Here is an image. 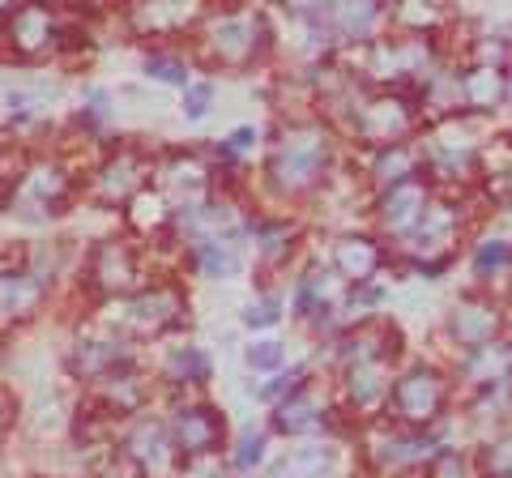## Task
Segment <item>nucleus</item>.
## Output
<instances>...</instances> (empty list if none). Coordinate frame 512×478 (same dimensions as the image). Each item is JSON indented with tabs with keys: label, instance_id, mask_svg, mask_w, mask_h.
<instances>
[{
	"label": "nucleus",
	"instance_id": "1",
	"mask_svg": "<svg viewBox=\"0 0 512 478\" xmlns=\"http://www.w3.org/2000/svg\"><path fill=\"white\" fill-rule=\"evenodd\" d=\"M329 167V137L316 124H299L282 141L274 158H269V180H274L282 193H308V188L325 175Z\"/></svg>",
	"mask_w": 512,
	"mask_h": 478
},
{
	"label": "nucleus",
	"instance_id": "2",
	"mask_svg": "<svg viewBox=\"0 0 512 478\" xmlns=\"http://www.w3.org/2000/svg\"><path fill=\"white\" fill-rule=\"evenodd\" d=\"M73 193V175L64 163H56V158H35V163H26L18 184H13L9 193V210L26 218V222H47L52 214L64 210V201H69Z\"/></svg>",
	"mask_w": 512,
	"mask_h": 478
},
{
	"label": "nucleus",
	"instance_id": "3",
	"mask_svg": "<svg viewBox=\"0 0 512 478\" xmlns=\"http://www.w3.org/2000/svg\"><path fill=\"white\" fill-rule=\"evenodd\" d=\"M184 316V291L171 282H158V286H146V291L128 295L124 304L111 312V325L124 333H137V338H154V333H163L171 325H180Z\"/></svg>",
	"mask_w": 512,
	"mask_h": 478
},
{
	"label": "nucleus",
	"instance_id": "4",
	"mask_svg": "<svg viewBox=\"0 0 512 478\" xmlns=\"http://www.w3.org/2000/svg\"><path fill=\"white\" fill-rule=\"evenodd\" d=\"M0 39L13 56L22 60H39L47 56L52 47L64 39V26H60V13L47 9V5H22V9H9V18L0 22Z\"/></svg>",
	"mask_w": 512,
	"mask_h": 478
},
{
	"label": "nucleus",
	"instance_id": "5",
	"mask_svg": "<svg viewBox=\"0 0 512 478\" xmlns=\"http://www.w3.org/2000/svg\"><path fill=\"white\" fill-rule=\"evenodd\" d=\"M205 43H210V56L218 65H252L256 52L265 43V22L256 13H244V9H231V13H218L205 30Z\"/></svg>",
	"mask_w": 512,
	"mask_h": 478
},
{
	"label": "nucleus",
	"instance_id": "6",
	"mask_svg": "<svg viewBox=\"0 0 512 478\" xmlns=\"http://www.w3.org/2000/svg\"><path fill=\"white\" fill-rule=\"evenodd\" d=\"M150 180V158L137 146H120L111 158H103L90 180V197L99 205H128L137 193H146Z\"/></svg>",
	"mask_w": 512,
	"mask_h": 478
},
{
	"label": "nucleus",
	"instance_id": "7",
	"mask_svg": "<svg viewBox=\"0 0 512 478\" xmlns=\"http://www.w3.org/2000/svg\"><path fill=\"white\" fill-rule=\"evenodd\" d=\"M141 278V261H137V248L120 235H107L90 248L86 257V282L94 286L99 295H128Z\"/></svg>",
	"mask_w": 512,
	"mask_h": 478
},
{
	"label": "nucleus",
	"instance_id": "8",
	"mask_svg": "<svg viewBox=\"0 0 512 478\" xmlns=\"http://www.w3.org/2000/svg\"><path fill=\"white\" fill-rule=\"evenodd\" d=\"M210 193H214V180H210V167L192 154H175L171 163L163 167V197L167 210L175 214H201L210 205Z\"/></svg>",
	"mask_w": 512,
	"mask_h": 478
},
{
	"label": "nucleus",
	"instance_id": "9",
	"mask_svg": "<svg viewBox=\"0 0 512 478\" xmlns=\"http://www.w3.org/2000/svg\"><path fill=\"white\" fill-rule=\"evenodd\" d=\"M414 107L402 99V94H376L355 111V124H359V137L372 141V146H402L414 129Z\"/></svg>",
	"mask_w": 512,
	"mask_h": 478
},
{
	"label": "nucleus",
	"instance_id": "10",
	"mask_svg": "<svg viewBox=\"0 0 512 478\" xmlns=\"http://www.w3.org/2000/svg\"><path fill=\"white\" fill-rule=\"evenodd\" d=\"M389 393H393L397 419H406V423H414V427L431 423V419H436V414L444 410V402H448V385H444V380L431 372V368L406 372Z\"/></svg>",
	"mask_w": 512,
	"mask_h": 478
},
{
	"label": "nucleus",
	"instance_id": "11",
	"mask_svg": "<svg viewBox=\"0 0 512 478\" xmlns=\"http://www.w3.org/2000/svg\"><path fill=\"white\" fill-rule=\"evenodd\" d=\"M171 444L188 457L218 453L222 444V414L210 406H180L171 419Z\"/></svg>",
	"mask_w": 512,
	"mask_h": 478
},
{
	"label": "nucleus",
	"instance_id": "12",
	"mask_svg": "<svg viewBox=\"0 0 512 478\" xmlns=\"http://www.w3.org/2000/svg\"><path fill=\"white\" fill-rule=\"evenodd\" d=\"M47 299V282L35 269H13V274H0V325H22L30 321Z\"/></svg>",
	"mask_w": 512,
	"mask_h": 478
},
{
	"label": "nucleus",
	"instance_id": "13",
	"mask_svg": "<svg viewBox=\"0 0 512 478\" xmlns=\"http://www.w3.org/2000/svg\"><path fill=\"white\" fill-rule=\"evenodd\" d=\"M128 461H133L141 474L163 478L175 466V444L158 423H137L133 432H128Z\"/></svg>",
	"mask_w": 512,
	"mask_h": 478
},
{
	"label": "nucleus",
	"instance_id": "14",
	"mask_svg": "<svg viewBox=\"0 0 512 478\" xmlns=\"http://www.w3.org/2000/svg\"><path fill=\"white\" fill-rule=\"evenodd\" d=\"M128 359V342L120 333H107V338H82L73 346V372L86 380H103L107 372L124 368Z\"/></svg>",
	"mask_w": 512,
	"mask_h": 478
},
{
	"label": "nucleus",
	"instance_id": "15",
	"mask_svg": "<svg viewBox=\"0 0 512 478\" xmlns=\"http://www.w3.org/2000/svg\"><path fill=\"white\" fill-rule=\"evenodd\" d=\"M427 210V188L419 180H402L389 188V197H384L380 205V222L389 227L393 235H410L414 227H419V218Z\"/></svg>",
	"mask_w": 512,
	"mask_h": 478
},
{
	"label": "nucleus",
	"instance_id": "16",
	"mask_svg": "<svg viewBox=\"0 0 512 478\" xmlns=\"http://www.w3.org/2000/svg\"><path fill=\"white\" fill-rule=\"evenodd\" d=\"M325 414H329L325 393H316L312 385H299V389H291V397L282 402L278 427H282V432H312V427L325 423Z\"/></svg>",
	"mask_w": 512,
	"mask_h": 478
},
{
	"label": "nucleus",
	"instance_id": "17",
	"mask_svg": "<svg viewBox=\"0 0 512 478\" xmlns=\"http://www.w3.org/2000/svg\"><path fill=\"white\" fill-rule=\"evenodd\" d=\"M333 269L355 282H367L380 269V248L367 235H342L338 248H333Z\"/></svg>",
	"mask_w": 512,
	"mask_h": 478
},
{
	"label": "nucleus",
	"instance_id": "18",
	"mask_svg": "<svg viewBox=\"0 0 512 478\" xmlns=\"http://www.w3.org/2000/svg\"><path fill=\"white\" fill-rule=\"evenodd\" d=\"M448 325H453V333H457L461 346L478 350V346H487V342L495 338V325H500V316H495V308L466 299V304L453 308V321H448Z\"/></svg>",
	"mask_w": 512,
	"mask_h": 478
},
{
	"label": "nucleus",
	"instance_id": "19",
	"mask_svg": "<svg viewBox=\"0 0 512 478\" xmlns=\"http://www.w3.org/2000/svg\"><path fill=\"white\" fill-rule=\"evenodd\" d=\"M346 389H350V402H355V406H376L380 397L393 389L389 363H384V359L355 363V368H350V376H346Z\"/></svg>",
	"mask_w": 512,
	"mask_h": 478
},
{
	"label": "nucleus",
	"instance_id": "20",
	"mask_svg": "<svg viewBox=\"0 0 512 478\" xmlns=\"http://www.w3.org/2000/svg\"><path fill=\"white\" fill-rule=\"evenodd\" d=\"M99 397H103V406L107 410H137L141 402H146V389H141V376L133 368H116V372H107L99 380Z\"/></svg>",
	"mask_w": 512,
	"mask_h": 478
},
{
	"label": "nucleus",
	"instance_id": "21",
	"mask_svg": "<svg viewBox=\"0 0 512 478\" xmlns=\"http://www.w3.org/2000/svg\"><path fill=\"white\" fill-rule=\"evenodd\" d=\"M397 350V329H384V325H372V329H363L355 333V338H346L342 346V355L346 363L355 368V363H372V359H389Z\"/></svg>",
	"mask_w": 512,
	"mask_h": 478
},
{
	"label": "nucleus",
	"instance_id": "22",
	"mask_svg": "<svg viewBox=\"0 0 512 478\" xmlns=\"http://www.w3.org/2000/svg\"><path fill=\"white\" fill-rule=\"evenodd\" d=\"M453 231H457V214L448 210V205H431L427 201V210H423V218H419V227L410 231V239L419 244L423 252H436V248H444L448 239H453Z\"/></svg>",
	"mask_w": 512,
	"mask_h": 478
},
{
	"label": "nucleus",
	"instance_id": "23",
	"mask_svg": "<svg viewBox=\"0 0 512 478\" xmlns=\"http://www.w3.org/2000/svg\"><path fill=\"white\" fill-rule=\"evenodd\" d=\"M333 466V449H325V444H316V449H295L286 453L274 470H269V478H325Z\"/></svg>",
	"mask_w": 512,
	"mask_h": 478
},
{
	"label": "nucleus",
	"instance_id": "24",
	"mask_svg": "<svg viewBox=\"0 0 512 478\" xmlns=\"http://www.w3.org/2000/svg\"><path fill=\"white\" fill-rule=\"evenodd\" d=\"M372 69L376 77H406L414 69H423V47L419 43H376Z\"/></svg>",
	"mask_w": 512,
	"mask_h": 478
},
{
	"label": "nucleus",
	"instance_id": "25",
	"mask_svg": "<svg viewBox=\"0 0 512 478\" xmlns=\"http://www.w3.org/2000/svg\"><path fill=\"white\" fill-rule=\"evenodd\" d=\"M197 265H201V274H210V278H231L235 269H239V239H222V235H210V239H201L197 244Z\"/></svg>",
	"mask_w": 512,
	"mask_h": 478
},
{
	"label": "nucleus",
	"instance_id": "26",
	"mask_svg": "<svg viewBox=\"0 0 512 478\" xmlns=\"http://www.w3.org/2000/svg\"><path fill=\"white\" fill-rule=\"evenodd\" d=\"M427 453H431V440L414 436V432H393V436H380L372 444V457L380 461V466H402V461L427 457Z\"/></svg>",
	"mask_w": 512,
	"mask_h": 478
},
{
	"label": "nucleus",
	"instance_id": "27",
	"mask_svg": "<svg viewBox=\"0 0 512 478\" xmlns=\"http://www.w3.org/2000/svg\"><path fill=\"white\" fill-rule=\"evenodd\" d=\"M197 18V9H184V5H146V9H133V22L141 26V35H171V30L188 26Z\"/></svg>",
	"mask_w": 512,
	"mask_h": 478
},
{
	"label": "nucleus",
	"instance_id": "28",
	"mask_svg": "<svg viewBox=\"0 0 512 478\" xmlns=\"http://www.w3.org/2000/svg\"><path fill=\"white\" fill-rule=\"evenodd\" d=\"M167 376L171 380H205L210 376V355L201 346H175L167 355Z\"/></svg>",
	"mask_w": 512,
	"mask_h": 478
},
{
	"label": "nucleus",
	"instance_id": "29",
	"mask_svg": "<svg viewBox=\"0 0 512 478\" xmlns=\"http://www.w3.org/2000/svg\"><path fill=\"white\" fill-rule=\"evenodd\" d=\"M461 94H466V103H474V107H491V103H500L504 82L495 69H470L461 77Z\"/></svg>",
	"mask_w": 512,
	"mask_h": 478
},
{
	"label": "nucleus",
	"instance_id": "30",
	"mask_svg": "<svg viewBox=\"0 0 512 478\" xmlns=\"http://www.w3.org/2000/svg\"><path fill=\"white\" fill-rule=\"evenodd\" d=\"M167 201L158 197V193H137L133 201H128V222L141 231V235H154V227H163V218H167Z\"/></svg>",
	"mask_w": 512,
	"mask_h": 478
},
{
	"label": "nucleus",
	"instance_id": "31",
	"mask_svg": "<svg viewBox=\"0 0 512 478\" xmlns=\"http://www.w3.org/2000/svg\"><path fill=\"white\" fill-rule=\"evenodd\" d=\"M508 363H512L508 346H495V342H487V346H478L474 355H470L466 372H470V376H478V380H500V376H508Z\"/></svg>",
	"mask_w": 512,
	"mask_h": 478
},
{
	"label": "nucleus",
	"instance_id": "32",
	"mask_svg": "<svg viewBox=\"0 0 512 478\" xmlns=\"http://www.w3.org/2000/svg\"><path fill=\"white\" fill-rule=\"evenodd\" d=\"M508 265H512V244L508 239H487V244H478V252H474V274L478 278H495Z\"/></svg>",
	"mask_w": 512,
	"mask_h": 478
},
{
	"label": "nucleus",
	"instance_id": "33",
	"mask_svg": "<svg viewBox=\"0 0 512 478\" xmlns=\"http://www.w3.org/2000/svg\"><path fill=\"white\" fill-rule=\"evenodd\" d=\"M483 466H487V474H491V478H512V432L495 436V440L487 444Z\"/></svg>",
	"mask_w": 512,
	"mask_h": 478
},
{
	"label": "nucleus",
	"instance_id": "34",
	"mask_svg": "<svg viewBox=\"0 0 512 478\" xmlns=\"http://www.w3.org/2000/svg\"><path fill=\"white\" fill-rule=\"evenodd\" d=\"M146 73L158 77V82H167V86H188V65L180 56H163V52H154L146 60Z\"/></svg>",
	"mask_w": 512,
	"mask_h": 478
},
{
	"label": "nucleus",
	"instance_id": "35",
	"mask_svg": "<svg viewBox=\"0 0 512 478\" xmlns=\"http://www.w3.org/2000/svg\"><path fill=\"white\" fill-rule=\"evenodd\" d=\"M410 154H406V146H393V150H384L380 154V163H376V175L384 184H402V180H410Z\"/></svg>",
	"mask_w": 512,
	"mask_h": 478
},
{
	"label": "nucleus",
	"instance_id": "36",
	"mask_svg": "<svg viewBox=\"0 0 512 478\" xmlns=\"http://www.w3.org/2000/svg\"><path fill=\"white\" fill-rule=\"evenodd\" d=\"M261 457H265V436L244 432V440H239V449H235V470H252Z\"/></svg>",
	"mask_w": 512,
	"mask_h": 478
},
{
	"label": "nucleus",
	"instance_id": "37",
	"mask_svg": "<svg viewBox=\"0 0 512 478\" xmlns=\"http://www.w3.org/2000/svg\"><path fill=\"white\" fill-rule=\"evenodd\" d=\"M248 363L256 372H274L282 363V342H252L248 346Z\"/></svg>",
	"mask_w": 512,
	"mask_h": 478
},
{
	"label": "nucleus",
	"instance_id": "38",
	"mask_svg": "<svg viewBox=\"0 0 512 478\" xmlns=\"http://www.w3.org/2000/svg\"><path fill=\"white\" fill-rule=\"evenodd\" d=\"M278 321H282L278 299H261V304H252L244 312V325H252V329H269V325H278Z\"/></svg>",
	"mask_w": 512,
	"mask_h": 478
},
{
	"label": "nucleus",
	"instance_id": "39",
	"mask_svg": "<svg viewBox=\"0 0 512 478\" xmlns=\"http://www.w3.org/2000/svg\"><path fill=\"white\" fill-rule=\"evenodd\" d=\"M210 99H214V86H210V82L188 86V94H184V111H188V120H201L205 111H210Z\"/></svg>",
	"mask_w": 512,
	"mask_h": 478
},
{
	"label": "nucleus",
	"instance_id": "40",
	"mask_svg": "<svg viewBox=\"0 0 512 478\" xmlns=\"http://www.w3.org/2000/svg\"><path fill=\"white\" fill-rule=\"evenodd\" d=\"M184 478H222V457H218V453L188 457V470H184Z\"/></svg>",
	"mask_w": 512,
	"mask_h": 478
},
{
	"label": "nucleus",
	"instance_id": "41",
	"mask_svg": "<svg viewBox=\"0 0 512 478\" xmlns=\"http://www.w3.org/2000/svg\"><path fill=\"white\" fill-rule=\"evenodd\" d=\"M380 18V9L376 5H350V9H342V22H346V30L355 35V30H367Z\"/></svg>",
	"mask_w": 512,
	"mask_h": 478
},
{
	"label": "nucleus",
	"instance_id": "42",
	"mask_svg": "<svg viewBox=\"0 0 512 478\" xmlns=\"http://www.w3.org/2000/svg\"><path fill=\"white\" fill-rule=\"evenodd\" d=\"M26 252L18 244H0V274H13V269H22Z\"/></svg>",
	"mask_w": 512,
	"mask_h": 478
},
{
	"label": "nucleus",
	"instance_id": "43",
	"mask_svg": "<svg viewBox=\"0 0 512 478\" xmlns=\"http://www.w3.org/2000/svg\"><path fill=\"white\" fill-rule=\"evenodd\" d=\"M261 248L269 252V257H274V252H282L286 248V227H261Z\"/></svg>",
	"mask_w": 512,
	"mask_h": 478
},
{
	"label": "nucleus",
	"instance_id": "44",
	"mask_svg": "<svg viewBox=\"0 0 512 478\" xmlns=\"http://www.w3.org/2000/svg\"><path fill=\"white\" fill-rule=\"evenodd\" d=\"M252 141H256V133H252V129H235V133H231V141H227V150H248Z\"/></svg>",
	"mask_w": 512,
	"mask_h": 478
},
{
	"label": "nucleus",
	"instance_id": "45",
	"mask_svg": "<svg viewBox=\"0 0 512 478\" xmlns=\"http://www.w3.org/2000/svg\"><path fill=\"white\" fill-rule=\"evenodd\" d=\"M9 423H13V406H9V397L0 393V440H5V432H9Z\"/></svg>",
	"mask_w": 512,
	"mask_h": 478
},
{
	"label": "nucleus",
	"instance_id": "46",
	"mask_svg": "<svg viewBox=\"0 0 512 478\" xmlns=\"http://www.w3.org/2000/svg\"><path fill=\"white\" fill-rule=\"evenodd\" d=\"M504 197L512 201V163H508V171H504Z\"/></svg>",
	"mask_w": 512,
	"mask_h": 478
},
{
	"label": "nucleus",
	"instance_id": "47",
	"mask_svg": "<svg viewBox=\"0 0 512 478\" xmlns=\"http://www.w3.org/2000/svg\"><path fill=\"white\" fill-rule=\"evenodd\" d=\"M0 158H5V137H0Z\"/></svg>",
	"mask_w": 512,
	"mask_h": 478
},
{
	"label": "nucleus",
	"instance_id": "48",
	"mask_svg": "<svg viewBox=\"0 0 512 478\" xmlns=\"http://www.w3.org/2000/svg\"><path fill=\"white\" fill-rule=\"evenodd\" d=\"M410 478H419V474H410Z\"/></svg>",
	"mask_w": 512,
	"mask_h": 478
}]
</instances>
